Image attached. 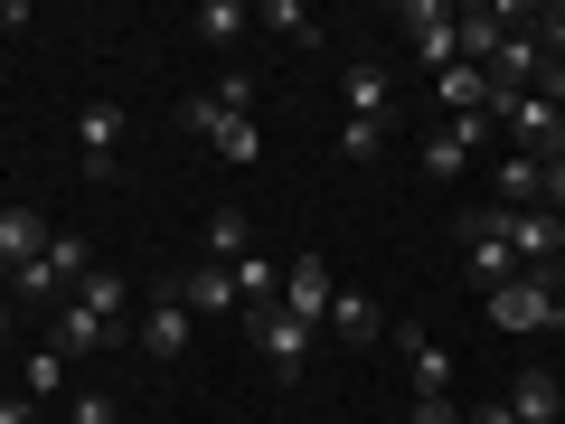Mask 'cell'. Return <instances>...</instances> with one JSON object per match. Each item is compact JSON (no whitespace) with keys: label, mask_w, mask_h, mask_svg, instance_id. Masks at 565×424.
Instances as JSON below:
<instances>
[{"label":"cell","mask_w":565,"mask_h":424,"mask_svg":"<svg viewBox=\"0 0 565 424\" xmlns=\"http://www.w3.org/2000/svg\"><path fill=\"white\" fill-rule=\"evenodd\" d=\"M471 424H519V415H509V405H481V415H471Z\"/></svg>","instance_id":"30"},{"label":"cell","mask_w":565,"mask_h":424,"mask_svg":"<svg viewBox=\"0 0 565 424\" xmlns=\"http://www.w3.org/2000/svg\"><path fill=\"white\" fill-rule=\"evenodd\" d=\"M490 132H500V114H444L434 132H424V170H434V180H462V170L490 151Z\"/></svg>","instance_id":"3"},{"label":"cell","mask_w":565,"mask_h":424,"mask_svg":"<svg viewBox=\"0 0 565 424\" xmlns=\"http://www.w3.org/2000/svg\"><path fill=\"white\" fill-rule=\"evenodd\" d=\"M546 330H556V340H565V293H556V321H546Z\"/></svg>","instance_id":"32"},{"label":"cell","mask_w":565,"mask_h":424,"mask_svg":"<svg viewBox=\"0 0 565 424\" xmlns=\"http://www.w3.org/2000/svg\"><path fill=\"white\" fill-rule=\"evenodd\" d=\"M245 29H255V10H245V0H199V39H207V47H236Z\"/></svg>","instance_id":"22"},{"label":"cell","mask_w":565,"mask_h":424,"mask_svg":"<svg viewBox=\"0 0 565 424\" xmlns=\"http://www.w3.org/2000/svg\"><path fill=\"white\" fill-rule=\"evenodd\" d=\"M490 180H500V199H490V208H537V161H527V151H500Z\"/></svg>","instance_id":"23"},{"label":"cell","mask_w":565,"mask_h":424,"mask_svg":"<svg viewBox=\"0 0 565 424\" xmlns=\"http://www.w3.org/2000/svg\"><path fill=\"white\" fill-rule=\"evenodd\" d=\"M85 274H95V245H85V236H66V226H57L39 264H20V274H10V293H29V303H57V293H76Z\"/></svg>","instance_id":"2"},{"label":"cell","mask_w":565,"mask_h":424,"mask_svg":"<svg viewBox=\"0 0 565 424\" xmlns=\"http://www.w3.org/2000/svg\"><path fill=\"white\" fill-rule=\"evenodd\" d=\"M500 405H509V415H519V424H565V386L546 378V368H519Z\"/></svg>","instance_id":"16"},{"label":"cell","mask_w":565,"mask_h":424,"mask_svg":"<svg viewBox=\"0 0 565 424\" xmlns=\"http://www.w3.org/2000/svg\"><path fill=\"white\" fill-rule=\"evenodd\" d=\"M490 218H500V236H509L519 264H556L565 255V218L556 208H490Z\"/></svg>","instance_id":"9"},{"label":"cell","mask_w":565,"mask_h":424,"mask_svg":"<svg viewBox=\"0 0 565 424\" xmlns=\"http://www.w3.org/2000/svg\"><path fill=\"white\" fill-rule=\"evenodd\" d=\"M132 340H141V359H180V349L189 340H199V321H189V303H180V293H170V283H161V293H151V311H141V330H132Z\"/></svg>","instance_id":"11"},{"label":"cell","mask_w":565,"mask_h":424,"mask_svg":"<svg viewBox=\"0 0 565 424\" xmlns=\"http://www.w3.org/2000/svg\"><path fill=\"white\" fill-rule=\"evenodd\" d=\"M76 303H95L104 321H122V303H132V293H122V274H85V283H76Z\"/></svg>","instance_id":"26"},{"label":"cell","mask_w":565,"mask_h":424,"mask_svg":"<svg viewBox=\"0 0 565 424\" xmlns=\"http://www.w3.org/2000/svg\"><path fill=\"white\" fill-rule=\"evenodd\" d=\"M236 114H255V76H217L207 95H189V104H180V132H189V141H217Z\"/></svg>","instance_id":"6"},{"label":"cell","mask_w":565,"mask_h":424,"mask_svg":"<svg viewBox=\"0 0 565 424\" xmlns=\"http://www.w3.org/2000/svg\"><path fill=\"white\" fill-rule=\"evenodd\" d=\"M114 151H122V104H76V161H85V180H114Z\"/></svg>","instance_id":"13"},{"label":"cell","mask_w":565,"mask_h":424,"mask_svg":"<svg viewBox=\"0 0 565 424\" xmlns=\"http://www.w3.org/2000/svg\"><path fill=\"white\" fill-rule=\"evenodd\" d=\"M114 340H122V330L104 321L95 303H66L57 311V349H66V359H95V349H114Z\"/></svg>","instance_id":"17"},{"label":"cell","mask_w":565,"mask_h":424,"mask_svg":"<svg viewBox=\"0 0 565 424\" xmlns=\"http://www.w3.org/2000/svg\"><path fill=\"white\" fill-rule=\"evenodd\" d=\"M396 29H405V47H415V66H424V76L462 66V10H452V0H405V10H396Z\"/></svg>","instance_id":"1"},{"label":"cell","mask_w":565,"mask_h":424,"mask_svg":"<svg viewBox=\"0 0 565 424\" xmlns=\"http://www.w3.org/2000/svg\"><path fill=\"white\" fill-rule=\"evenodd\" d=\"M321 330H340L349 349H377V340H386V311L367 303V293H340V303H330V321H321Z\"/></svg>","instance_id":"19"},{"label":"cell","mask_w":565,"mask_h":424,"mask_svg":"<svg viewBox=\"0 0 565 424\" xmlns=\"http://www.w3.org/2000/svg\"><path fill=\"white\" fill-rule=\"evenodd\" d=\"M255 349H264V368H274L282 386H302V368H311V321H292V311H255Z\"/></svg>","instance_id":"5"},{"label":"cell","mask_w":565,"mask_h":424,"mask_svg":"<svg viewBox=\"0 0 565 424\" xmlns=\"http://www.w3.org/2000/svg\"><path fill=\"white\" fill-rule=\"evenodd\" d=\"M434 104H444V114H490V76L481 66H444V76H434Z\"/></svg>","instance_id":"21"},{"label":"cell","mask_w":565,"mask_h":424,"mask_svg":"<svg viewBox=\"0 0 565 424\" xmlns=\"http://www.w3.org/2000/svg\"><path fill=\"white\" fill-rule=\"evenodd\" d=\"M509 29H527V0H471V10H462V66L490 76V57H500Z\"/></svg>","instance_id":"7"},{"label":"cell","mask_w":565,"mask_h":424,"mask_svg":"<svg viewBox=\"0 0 565 424\" xmlns=\"http://www.w3.org/2000/svg\"><path fill=\"white\" fill-rule=\"evenodd\" d=\"M330 303H340V283H330V255H292V264H282V311H292V321L321 330V321H330Z\"/></svg>","instance_id":"10"},{"label":"cell","mask_w":565,"mask_h":424,"mask_svg":"<svg viewBox=\"0 0 565 424\" xmlns=\"http://www.w3.org/2000/svg\"><path fill=\"white\" fill-rule=\"evenodd\" d=\"M386 340L405 349V378H415V396H444V386H452V349L434 340L424 321H386Z\"/></svg>","instance_id":"12"},{"label":"cell","mask_w":565,"mask_h":424,"mask_svg":"<svg viewBox=\"0 0 565 424\" xmlns=\"http://www.w3.org/2000/svg\"><path fill=\"white\" fill-rule=\"evenodd\" d=\"M57 386H66V349H57V340H47V349H39V359H29V396H39V405H47V396H57Z\"/></svg>","instance_id":"27"},{"label":"cell","mask_w":565,"mask_h":424,"mask_svg":"<svg viewBox=\"0 0 565 424\" xmlns=\"http://www.w3.org/2000/svg\"><path fill=\"white\" fill-rule=\"evenodd\" d=\"M170 293L189 303V321H226L236 311V274L226 264H189V274H170Z\"/></svg>","instance_id":"14"},{"label":"cell","mask_w":565,"mask_h":424,"mask_svg":"<svg viewBox=\"0 0 565 424\" xmlns=\"http://www.w3.org/2000/svg\"><path fill=\"white\" fill-rule=\"evenodd\" d=\"M340 95H349V123H396V76H386L377 57H359L340 76Z\"/></svg>","instance_id":"15"},{"label":"cell","mask_w":565,"mask_h":424,"mask_svg":"<svg viewBox=\"0 0 565 424\" xmlns=\"http://www.w3.org/2000/svg\"><path fill=\"white\" fill-rule=\"evenodd\" d=\"M255 29H282V39H292V47H311V39H321V29H311V10H302V0H264V10H255Z\"/></svg>","instance_id":"24"},{"label":"cell","mask_w":565,"mask_h":424,"mask_svg":"<svg viewBox=\"0 0 565 424\" xmlns=\"http://www.w3.org/2000/svg\"><path fill=\"white\" fill-rule=\"evenodd\" d=\"M462 274L481 283V293H500L509 274H527V264L509 255V236H500V218H490V208H471V218H462Z\"/></svg>","instance_id":"4"},{"label":"cell","mask_w":565,"mask_h":424,"mask_svg":"<svg viewBox=\"0 0 565 424\" xmlns=\"http://www.w3.org/2000/svg\"><path fill=\"white\" fill-rule=\"evenodd\" d=\"M377 151H386V123H340V161H377Z\"/></svg>","instance_id":"25"},{"label":"cell","mask_w":565,"mask_h":424,"mask_svg":"<svg viewBox=\"0 0 565 424\" xmlns=\"http://www.w3.org/2000/svg\"><path fill=\"white\" fill-rule=\"evenodd\" d=\"M490 303V330H546L556 321V293H546V274H509L500 293H481Z\"/></svg>","instance_id":"8"},{"label":"cell","mask_w":565,"mask_h":424,"mask_svg":"<svg viewBox=\"0 0 565 424\" xmlns=\"http://www.w3.org/2000/svg\"><path fill=\"white\" fill-rule=\"evenodd\" d=\"M47 255V218L39 208H0V264L20 274V264H39Z\"/></svg>","instance_id":"18"},{"label":"cell","mask_w":565,"mask_h":424,"mask_svg":"<svg viewBox=\"0 0 565 424\" xmlns=\"http://www.w3.org/2000/svg\"><path fill=\"white\" fill-rule=\"evenodd\" d=\"M255 255V218L245 208H207V264H245Z\"/></svg>","instance_id":"20"},{"label":"cell","mask_w":565,"mask_h":424,"mask_svg":"<svg viewBox=\"0 0 565 424\" xmlns=\"http://www.w3.org/2000/svg\"><path fill=\"white\" fill-rule=\"evenodd\" d=\"M66 424H122V405L104 386H85V396H66Z\"/></svg>","instance_id":"28"},{"label":"cell","mask_w":565,"mask_h":424,"mask_svg":"<svg viewBox=\"0 0 565 424\" xmlns=\"http://www.w3.org/2000/svg\"><path fill=\"white\" fill-rule=\"evenodd\" d=\"M405 424H462V405H444V396H415V415Z\"/></svg>","instance_id":"29"},{"label":"cell","mask_w":565,"mask_h":424,"mask_svg":"<svg viewBox=\"0 0 565 424\" xmlns=\"http://www.w3.org/2000/svg\"><path fill=\"white\" fill-rule=\"evenodd\" d=\"M0 349H10V293H0Z\"/></svg>","instance_id":"31"}]
</instances>
